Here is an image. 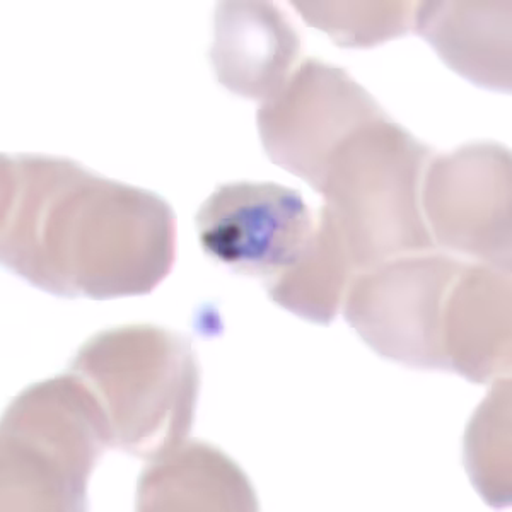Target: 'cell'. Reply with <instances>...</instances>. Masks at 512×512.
Returning <instances> with one entry per match:
<instances>
[{"instance_id":"3","label":"cell","mask_w":512,"mask_h":512,"mask_svg":"<svg viewBox=\"0 0 512 512\" xmlns=\"http://www.w3.org/2000/svg\"><path fill=\"white\" fill-rule=\"evenodd\" d=\"M434 152L388 115L345 139L326 161L315 192L344 239L355 272L396 256L434 250L420 185Z\"/></svg>"},{"instance_id":"10","label":"cell","mask_w":512,"mask_h":512,"mask_svg":"<svg viewBox=\"0 0 512 512\" xmlns=\"http://www.w3.org/2000/svg\"><path fill=\"white\" fill-rule=\"evenodd\" d=\"M511 284V270L463 262L449 299L448 373L477 384L511 373Z\"/></svg>"},{"instance_id":"5","label":"cell","mask_w":512,"mask_h":512,"mask_svg":"<svg viewBox=\"0 0 512 512\" xmlns=\"http://www.w3.org/2000/svg\"><path fill=\"white\" fill-rule=\"evenodd\" d=\"M463 262L434 248L364 270L345 294V321L379 357L448 373L449 297Z\"/></svg>"},{"instance_id":"1","label":"cell","mask_w":512,"mask_h":512,"mask_svg":"<svg viewBox=\"0 0 512 512\" xmlns=\"http://www.w3.org/2000/svg\"><path fill=\"white\" fill-rule=\"evenodd\" d=\"M0 258L53 296H146L175 265V210L69 158L2 154Z\"/></svg>"},{"instance_id":"6","label":"cell","mask_w":512,"mask_h":512,"mask_svg":"<svg viewBox=\"0 0 512 512\" xmlns=\"http://www.w3.org/2000/svg\"><path fill=\"white\" fill-rule=\"evenodd\" d=\"M511 151L473 142L432 156L420 185V209L437 250L511 270Z\"/></svg>"},{"instance_id":"15","label":"cell","mask_w":512,"mask_h":512,"mask_svg":"<svg viewBox=\"0 0 512 512\" xmlns=\"http://www.w3.org/2000/svg\"><path fill=\"white\" fill-rule=\"evenodd\" d=\"M301 18L338 47L371 48L407 35L415 2H291Z\"/></svg>"},{"instance_id":"12","label":"cell","mask_w":512,"mask_h":512,"mask_svg":"<svg viewBox=\"0 0 512 512\" xmlns=\"http://www.w3.org/2000/svg\"><path fill=\"white\" fill-rule=\"evenodd\" d=\"M139 511H256L246 473L227 454L202 441H183L147 461L137 489Z\"/></svg>"},{"instance_id":"9","label":"cell","mask_w":512,"mask_h":512,"mask_svg":"<svg viewBox=\"0 0 512 512\" xmlns=\"http://www.w3.org/2000/svg\"><path fill=\"white\" fill-rule=\"evenodd\" d=\"M209 55L217 81L227 91L265 103L294 74L301 38L272 2H222L214 16Z\"/></svg>"},{"instance_id":"2","label":"cell","mask_w":512,"mask_h":512,"mask_svg":"<svg viewBox=\"0 0 512 512\" xmlns=\"http://www.w3.org/2000/svg\"><path fill=\"white\" fill-rule=\"evenodd\" d=\"M103 408L111 448L154 460L192 431L200 369L192 342L154 325H125L89 338L70 361Z\"/></svg>"},{"instance_id":"11","label":"cell","mask_w":512,"mask_h":512,"mask_svg":"<svg viewBox=\"0 0 512 512\" xmlns=\"http://www.w3.org/2000/svg\"><path fill=\"white\" fill-rule=\"evenodd\" d=\"M511 0L415 2L412 30L449 69L483 89L511 91Z\"/></svg>"},{"instance_id":"13","label":"cell","mask_w":512,"mask_h":512,"mask_svg":"<svg viewBox=\"0 0 512 512\" xmlns=\"http://www.w3.org/2000/svg\"><path fill=\"white\" fill-rule=\"evenodd\" d=\"M354 263L332 219L320 209L315 231L292 267L263 282L268 296L309 323L330 325L344 304L354 279Z\"/></svg>"},{"instance_id":"14","label":"cell","mask_w":512,"mask_h":512,"mask_svg":"<svg viewBox=\"0 0 512 512\" xmlns=\"http://www.w3.org/2000/svg\"><path fill=\"white\" fill-rule=\"evenodd\" d=\"M465 465L487 504H511V381L495 379L466 429Z\"/></svg>"},{"instance_id":"8","label":"cell","mask_w":512,"mask_h":512,"mask_svg":"<svg viewBox=\"0 0 512 512\" xmlns=\"http://www.w3.org/2000/svg\"><path fill=\"white\" fill-rule=\"evenodd\" d=\"M301 193L272 181L224 183L195 216L205 255L263 282L292 267L315 231Z\"/></svg>"},{"instance_id":"4","label":"cell","mask_w":512,"mask_h":512,"mask_svg":"<svg viewBox=\"0 0 512 512\" xmlns=\"http://www.w3.org/2000/svg\"><path fill=\"white\" fill-rule=\"evenodd\" d=\"M110 429L98 398L77 374L21 391L0 429V511H86L88 483Z\"/></svg>"},{"instance_id":"7","label":"cell","mask_w":512,"mask_h":512,"mask_svg":"<svg viewBox=\"0 0 512 512\" xmlns=\"http://www.w3.org/2000/svg\"><path fill=\"white\" fill-rule=\"evenodd\" d=\"M384 115L344 69L306 59L280 93L258 108L256 125L270 161L315 188L338 146Z\"/></svg>"}]
</instances>
